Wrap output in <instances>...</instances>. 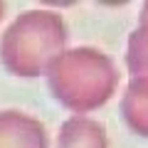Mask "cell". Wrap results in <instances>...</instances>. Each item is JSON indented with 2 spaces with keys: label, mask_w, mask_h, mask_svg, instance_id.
<instances>
[{
  "label": "cell",
  "mask_w": 148,
  "mask_h": 148,
  "mask_svg": "<svg viewBox=\"0 0 148 148\" xmlns=\"http://www.w3.org/2000/svg\"><path fill=\"white\" fill-rule=\"evenodd\" d=\"M52 99L74 116H89L111 101L119 89L116 62L96 47H72L64 49L45 72Z\"/></svg>",
  "instance_id": "1"
},
{
  "label": "cell",
  "mask_w": 148,
  "mask_h": 148,
  "mask_svg": "<svg viewBox=\"0 0 148 148\" xmlns=\"http://www.w3.org/2000/svg\"><path fill=\"white\" fill-rule=\"evenodd\" d=\"M67 22L54 10H25L0 35V64L8 74L32 79L67 49Z\"/></svg>",
  "instance_id": "2"
},
{
  "label": "cell",
  "mask_w": 148,
  "mask_h": 148,
  "mask_svg": "<svg viewBox=\"0 0 148 148\" xmlns=\"http://www.w3.org/2000/svg\"><path fill=\"white\" fill-rule=\"evenodd\" d=\"M126 69L131 77H148V3L141 8L138 25L128 35Z\"/></svg>",
  "instance_id": "6"
},
{
  "label": "cell",
  "mask_w": 148,
  "mask_h": 148,
  "mask_svg": "<svg viewBox=\"0 0 148 148\" xmlns=\"http://www.w3.org/2000/svg\"><path fill=\"white\" fill-rule=\"evenodd\" d=\"M121 119L136 136L148 138V77H131L121 94Z\"/></svg>",
  "instance_id": "5"
},
{
  "label": "cell",
  "mask_w": 148,
  "mask_h": 148,
  "mask_svg": "<svg viewBox=\"0 0 148 148\" xmlns=\"http://www.w3.org/2000/svg\"><path fill=\"white\" fill-rule=\"evenodd\" d=\"M0 148H49L47 126L20 109H0Z\"/></svg>",
  "instance_id": "3"
},
{
  "label": "cell",
  "mask_w": 148,
  "mask_h": 148,
  "mask_svg": "<svg viewBox=\"0 0 148 148\" xmlns=\"http://www.w3.org/2000/svg\"><path fill=\"white\" fill-rule=\"evenodd\" d=\"M3 12H5V5H3V3H0V20H3Z\"/></svg>",
  "instance_id": "7"
},
{
  "label": "cell",
  "mask_w": 148,
  "mask_h": 148,
  "mask_svg": "<svg viewBox=\"0 0 148 148\" xmlns=\"http://www.w3.org/2000/svg\"><path fill=\"white\" fill-rule=\"evenodd\" d=\"M54 148H109L106 126L91 116H69L59 126Z\"/></svg>",
  "instance_id": "4"
}]
</instances>
